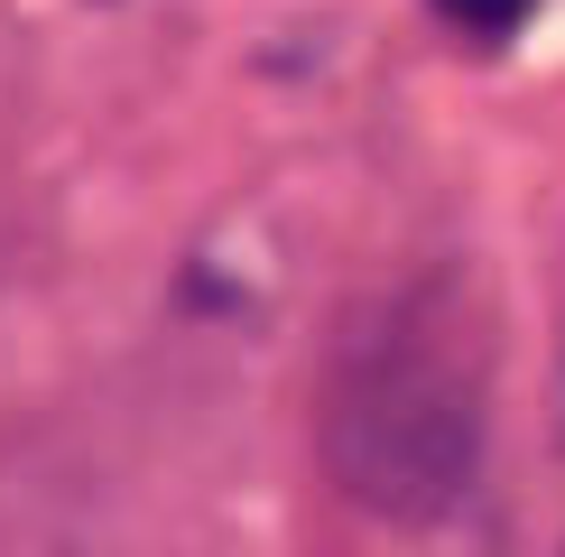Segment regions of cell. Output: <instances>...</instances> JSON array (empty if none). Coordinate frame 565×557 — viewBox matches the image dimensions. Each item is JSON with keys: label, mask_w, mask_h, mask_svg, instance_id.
Returning <instances> with one entry per match:
<instances>
[{"label": "cell", "mask_w": 565, "mask_h": 557, "mask_svg": "<svg viewBox=\"0 0 565 557\" xmlns=\"http://www.w3.org/2000/svg\"><path fill=\"white\" fill-rule=\"evenodd\" d=\"M436 19L463 46H501V38H520L529 19H537V0H436Z\"/></svg>", "instance_id": "cell-2"}, {"label": "cell", "mask_w": 565, "mask_h": 557, "mask_svg": "<svg viewBox=\"0 0 565 557\" xmlns=\"http://www.w3.org/2000/svg\"><path fill=\"white\" fill-rule=\"evenodd\" d=\"M324 464L343 474V493H362L408 529L463 502L482 464V371L463 354L455 307L398 297L343 354L324 390Z\"/></svg>", "instance_id": "cell-1"}]
</instances>
